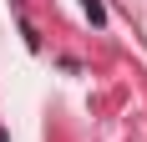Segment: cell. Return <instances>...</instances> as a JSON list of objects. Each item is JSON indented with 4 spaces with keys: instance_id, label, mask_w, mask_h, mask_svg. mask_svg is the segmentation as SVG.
I'll list each match as a JSON object with an SVG mask.
<instances>
[{
    "instance_id": "cell-1",
    "label": "cell",
    "mask_w": 147,
    "mask_h": 142,
    "mask_svg": "<svg viewBox=\"0 0 147 142\" xmlns=\"http://www.w3.org/2000/svg\"><path fill=\"white\" fill-rule=\"evenodd\" d=\"M81 5H86V15H91V26H102V20H107V10H102V0H81Z\"/></svg>"
}]
</instances>
